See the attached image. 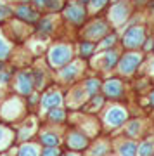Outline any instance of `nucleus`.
<instances>
[{"label":"nucleus","instance_id":"obj_33","mask_svg":"<svg viewBox=\"0 0 154 156\" xmlns=\"http://www.w3.org/2000/svg\"><path fill=\"white\" fill-rule=\"evenodd\" d=\"M152 71H154V64H152Z\"/></svg>","mask_w":154,"mask_h":156},{"label":"nucleus","instance_id":"obj_16","mask_svg":"<svg viewBox=\"0 0 154 156\" xmlns=\"http://www.w3.org/2000/svg\"><path fill=\"white\" fill-rule=\"evenodd\" d=\"M42 140H44L47 146H55L59 140H57V135H54V134H44L42 135Z\"/></svg>","mask_w":154,"mask_h":156},{"label":"nucleus","instance_id":"obj_35","mask_svg":"<svg viewBox=\"0 0 154 156\" xmlns=\"http://www.w3.org/2000/svg\"><path fill=\"white\" fill-rule=\"evenodd\" d=\"M82 2H87V0H82Z\"/></svg>","mask_w":154,"mask_h":156},{"label":"nucleus","instance_id":"obj_19","mask_svg":"<svg viewBox=\"0 0 154 156\" xmlns=\"http://www.w3.org/2000/svg\"><path fill=\"white\" fill-rule=\"evenodd\" d=\"M152 149H154V144H152V142H145V144L140 146L138 153H140V154H149V153H152Z\"/></svg>","mask_w":154,"mask_h":156},{"label":"nucleus","instance_id":"obj_29","mask_svg":"<svg viewBox=\"0 0 154 156\" xmlns=\"http://www.w3.org/2000/svg\"><path fill=\"white\" fill-rule=\"evenodd\" d=\"M45 154H59V151L54 147H49V149H45Z\"/></svg>","mask_w":154,"mask_h":156},{"label":"nucleus","instance_id":"obj_32","mask_svg":"<svg viewBox=\"0 0 154 156\" xmlns=\"http://www.w3.org/2000/svg\"><path fill=\"white\" fill-rule=\"evenodd\" d=\"M151 102H152V104H154V94L151 95Z\"/></svg>","mask_w":154,"mask_h":156},{"label":"nucleus","instance_id":"obj_1","mask_svg":"<svg viewBox=\"0 0 154 156\" xmlns=\"http://www.w3.org/2000/svg\"><path fill=\"white\" fill-rule=\"evenodd\" d=\"M50 62H52V66H61V64H64V62L69 61V57H71V49L68 47V45H55L54 49L50 50Z\"/></svg>","mask_w":154,"mask_h":156},{"label":"nucleus","instance_id":"obj_7","mask_svg":"<svg viewBox=\"0 0 154 156\" xmlns=\"http://www.w3.org/2000/svg\"><path fill=\"white\" fill-rule=\"evenodd\" d=\"M66 16L71 19V21L75 23H80L83 19V16H85V12H83L82 7H76V5H71L66 9Z\"/></svg>","mask_w":154,"mask_h":156},{"label":"nucleus","instance_id":"obj_5","mask_svg":"<svg viewBox=\"0 0 154 156\" xmlns=\"http://www.w3.org/2000/svg\"><path fill=\"white\" fill-rule=\"evenodd\" d=\"M31 78H30V75H26V73H21L19 75V78H17V90L21 92V94H30L31 92Z\"/></svg>","mask_w":154,"mask_h":156},{"label":"nucleus","instance_id":"obj_20","mask_svg":"<svg viewBox=\"0 0 154 156\" xmlns=\"http://www.w3.org/2000/svg\"><path fill=\"white\" fill-rule=\"evenodd\" d=\"M7 137H9V132L4 127H0V147H4L7 144Z\"/></svg>","mask_w":154,"mask_h":156},{"label":"nucleus","instance_id":"obj_10","mask_svg":"<svg viewBox=\"0 0 154 156\" xmlns=\"http://www.w3.org/2000/svg\"><path fill=\"white\" fill-rule=\"evenodd\" d=\"M69 146L71 147H76V149H82V147L87 146V139L82 134H71L69 135Z\"/></svg>","mask_w":154,"mask_h":156},{"label":"nucleus","instance_id":"obj_21","mask_svg":"<svg viewBox=\"0 0 154 156\" xmlns=\"http://www.w3.org/2000/svg\"><path fill=\"white\" fill-rule=\"evenodd\" d=\"M7 52H9V45L2 40V37H0V59H4V57L7 56Z\"/></svg>","mask_w":154,"mask_h":156},{"label":"nucleus","instance_id":"obj_18","mask_svg":"<svg viewBox=\"0 0 154 156\" xmlns=\"http://www.w3.org/2000/svg\"><path fill=\"white\" fill-rule=\"evenodd\" d=\"M37 2V5L40 7H50V9H55L57 4H55V0H35Z\"/></svg>","mask_w":154,"mask_h":156},{"label":"nucleus","instance_id":"obj_13","mask_svg":"<svg viewBox=\"0 0 154 156\" xmlns=\"http://www.w3.org/2000/svg\"><path fill=\"white\" fill-rule=\"evenodd\" d=\"M78 69H80V64L78 62H75V64H71V66H68L64 71H62V76L64 78H68V80H71L75 75L78 73Z\"/></svg>","mask_w":154,"mask_h":156},{"label":"nucleus","instance_id":"obj_31","mask_svg":"<svg viewBox=\"0 0 154 156\" xmlns=\"http://www.w3.org/2000/svg\"><path fill=\"white\" fill-rule=\"evenodd\" d=\"M7 11H2V9H0V19H2V17H4V14H5Z\"/></svg>","mask_w":154,"mask_h":156},{"label":"nucleus","instance_id":"obj_8","mask_svg":"<svg viewBox=\"0 0 154 156\" xmlns=\"http://www.w3.org/2000/svg\"><path fill=\"white\" fill-rule=\"evenodd\" d=\"M42 104H44V108L59 106V104H61V95L57 94V92H50V94H47V95L44 97V101H42Z\"/></svg>","mask_w":154,"mask_h":156},{"label":"nucleus","instance_id":"obj_6","mask_svg":"<svg viewBox=\"0 0 154 156\" xmlns=\"http://www.w3.org/2000/svg\"><path fill=\"white\" fill-rule=\"evenodd\" d=\"M127 14H128L127 5H116V7H113V11H111V16H113V21L114 23H123L127 19Z\"/></svg>","mask_w":154,"mask_h":156},{"label":"nucleus","instance_id":"obj_12","mask_svg":"<svg viewBox=\"0 0 154 156\" xmlns=\"http://www.w3.org/2000/svg\"><path fill=\"white\" fill-rule=\"evenodd\" d=\"M17 16L21 19H26V21H35L37 19V12L31 11L30 7H19L17 9Z\"/></svg>","mask_w":154,"mask_h":156},{"label":"nucleus","instance_id":"obj_25","mask_svg":"<svg viewBox=\"0 0 154 156\" xmlns=\"http://www.w3.org/2000/svg\"><path fill=\"white\" fill-rule=\"evenodd\" d=\"M106 0H92V4H90V7H92V11H97V9H100V7L104 5Z\"/></svg>","mask_w":154,"mask_h":156},{"label":"nucleus","instance_id":"obj_23","mask_svg":"<svg viewBox=\"0 0 154 156\" xmlns=\"http://www.w3.org/2000/svg\"><path fill=\"white\" fill-rule=\"evenodd\" d=\"M40 30H42V31H45V33H47V31H50V30H52V23L47 21V19H44V21L40 23Z\"/></svg>","mask_w":154,"mask_h":156},{"label":"nucleus","instance_id":"obj_9","mask_svg":"<svg viewBox=\"0 0 154 156\" xmlns=\"http://www.w3.org/2000/svg\"><path fill=\"white\" fill-rule=\"evenodd\" d=\"M104 90H106L107 95H120L121 94V83L118 80H109V82L104 85Z\"/></svg>","mask_w":154,"mask_h":156},{"label":"nucleus","instance_id":"obj_4","mask_svg":"<svg viewBox=\"0 0 154 156\" xmlns=\"http://www.w3.org/2000/svg\"><path fill=\"white\" fill-rule=\"evenodd\" d=\"M144 42V30L142 28H132L128 30V33L125 35V45L127 47H137Z\"/></svg>","mask_w":154,"mask_h":156},{"label":"nucleus","instance_id":"obj_27","mask_svg":"<svg viewBox=\"0 0 154 156\" xmlns=\"http://www.w3.org/2000/svg\"><path fill=\"white\" fill-rule=\"evenodd\" d=\"M113 42H114V35H111V37H107V38H106L104 42H102V45H100V47H109V45L113 44Z\"/></svg>","mask_w":154,"mask_h":156},{"label":"nucleus","instance_id":"obj_14","mask_svg":"<svg viewBox=\"0 0 154 156\" xmlns=\"http://www.w3.org/2000/svg\"><path fill=\"white\" fill-rule=\"evenodd\" d=\"M120 153L121 154H135L137 153V144L135 142H127L120 147Z\"/></svg>","mask_w":154,"mask_h":156},{"label":"nucleus","instance_id":"obj_26","mask_svg":"<svg viewBox=\"0 0 154 156\" xmlns=\"http://www.w3.org/2000/svg\"><path fill=\"white\" fill-rule=\"evenodd\" d=\"M138 127H140V123H138V122H132V123H130L128 132H130V134H137V132H138Z\"/></svg>","mask_w":154,"mask_h":156},{"label":"nucleus","instance_id":"obj_22","mask_svg":"<svg viewBox=\"0 0 154 156\" xmlns=\"http://www.w3.org/2000/svg\"><path fill=\"white\" fill-rule=\"evenodd\" d=\"M87 89H88V92H92V94H94L95 90L99 89V82H97V80H88V82H87Z\"/></svg>","mask_w":154,"mask_h":156},{"label":"nucleus","instance_id":"obj_24","mask_svg":"<svg viewBox=\"0 0 154 156\" xmlns=\"http://www.w3.org/2000/svg\"><path fill=\"white\" fill-rule=\"evenodd\" d=\"M50 118H52V120H62V118H64V113L61 111V109H52Z\"/></svg>","mask_w":154,"mask_h":156},{"label":"nucleus","instance_id":"obj_3","mask_svg":"<svg viewBox=\"0 0 154 156\" xmlns=\"http://www.w3.org/2000/svg\"><path fill=\"white\" fill-rule=\"evenodd\" d=\"M140 59H142V57L138 56V54H128V56H125L120 62L121 73H127V75L133 73V69L137 68V64L140 62Z\"/></svg>","mask_w":154,"mask_h":156},{"label":"nucleus","instance_id":"obj_28","mask_svg":"<svg viewBox=\"0 0 154 156\" xmlns=\"http://www.w3.org/2000/svg\"><path fill=\"white\" fill-rule=\"evenodd\" d=\"M92 50V44H83L82 45V54H88Z\"/></svg>","mask_w":154,"mask_h":156},{"label":"nucleus","instance_id":"obj_15","mask_svg":"<svg viewBox=\"0 0 154 156\" xmlns=\"http://www.w3.org/2000/svg\"><path fill=\"white\" fill-rule=\"evenodd\" d=\"M114 62H116V54L114 52H107V54L104 56V64H102V68L107 69V68H111Z\"/></svg>","mask_w":154,"mask_h":156},{"label":"nucleus","instance_id":"obj_30","mask_svg":"<svg viewBox=\"0 0 154 156\" xmlns=\"http://www.w3.org/2000/svg\"><path fill=\"white\" fill-rule=\"evenodd\" d=\"M97 153H106V146H99V147H95L94 154H97Z\"/></svg>","mask_w":154,"mask_h":156},{"label":"nucleus","instance_id":"obj_11","mask_svg":"<svg viewBox=\"0 0 154 156\" xmlns=\"http://www.w3.org/2000/svg\"><path fill=\"white\" fill-rule=\"evenodd\" d=\"M104 31H106V24H104V23H100V21H97L95 24H92V26L88 28L87 35H88V37H92V38H94V37L97 38V37H100Z\"/></svg>","mask_w":154,"mask_h":156},{"label":"nucleus","instance_id":"obj_17","mask_svg":"<svg viewBox=\"0 0 154 156\" xmlns=\"http://www.w3.org/2000/svg\"><path fill=\"white\" fill-rule=\"evenodd\" d=\"M19 153H21V154H37V153H38V147H37V146H23L21 149H19Z\"/></svg>","mask_w":154,"mask_h":156},{"label":"nucleus","instance_id":"obj_2","mask_svg":"<svg viewBox=\"0 0 154 156\" xmlns=\"http://www.w3.org/2000/svg\"><path fill=\"white\" fill-rule=\"evenodd\" d=\"M127 120V111L125 109H121V108H111L109 111H107V115H106V122L109 123V125H113V127H118V125H121V123Z\"/></svg>","mask_w":154,"mask_h":156},{"label":"nucleus","instance_id":"obj_34","mask_svg":"<svg viewBox=\"0 0 154 156\" xmlns=\"http://www.w3.org/2000/svg\"><path fill=\"white\" fill-rule=\"evenodd\" d=\"M113 2H118V0H113Z\"/></svg>","mask_w":154,"mask_h":156}]
</instances>
